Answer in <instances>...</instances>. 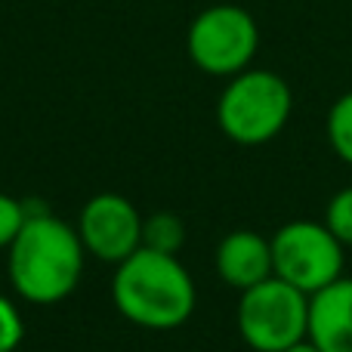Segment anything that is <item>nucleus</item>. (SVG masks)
Segmentation results:
<instances>
[{"mask_svg": "<svg viewBox=\"0 0 352 352\" xmlns=\"http://www.w3.org/2000/svg\"><path fill=\"white\" fill-rule=\"evenodd\" d=\"M309 337L322 352H352V278L309 297Z\"/></svg>", "mask_w": 352, "mask_h": 352, "instance_id": "9", "label": "nucleus"}, {"mask_svg": "<svg viewBox=\"0 0 352 352\" xmlns=\"http://www.w3.org/2000/svg\"><path fill=\"white\" fill-rule=\"evenodd\" d=\"M87 250L78 229L53 213H28L6 248V275L25 303L53 306L72 297L84 275Z\"/></svg>", "mask_w": 352, "mask_h": 352, "instance_id": "1", "label": "nucleus"}, {"mask_svg": "<svg viewBox=\"0 0 352 352\" xmlns=\"http://www.w3.org/2000/svg\"><path fill=\"white\" fill-rule=\"evenodd\" d=\"M272 244V275L306 297L331 287L337 278H343L346 269V248L334 238V232L322 219H291L278 226Z\"/></svg>", "mask_w": 352, "mask_h": 352, "instance_id": "5", "label": "nucleus"}, {"mask_svg": "<svg viewBox=\"0 0 352 352\" xmlns=\"http://www.w3.org/2000/svg\"><path fill=\"white\" fill-rule=\"evenodd\" d=\"M22 337H25L22 312L16 309L12 300H6L3 294H0V352H16Z\"/></svg>", "mask_w": 352, "mask_h": 352, "instance_id": "14", "label": "nucleus"}, {"mask_svg": "<svg viewBox=\"0 0 352 352\" xmlns=\"http://www.w3.org/2000/svg\"><path fill=\"white\" fill-rule=\"evenodd\" d=\"M322 223L334 232V238L343 248H352V186H343L340 192L331 195Z\"/></svg>", "mask_w": 352, "mask_h": 352, "instance_id": "12", "label": "nucleus"}, {"mask_svg": "<svg viewBox=\"0 0 352 352\" xmlns=\"http://www.w3.org/2000/svg\"><path fill=\"white\" fill-rule=\"evenodd\" d=\"M217 272L238 294L272 278V244L254 229H235L217 248Z\"/></svg>", "mask_w": 352, "mask_h": 352, "instance_id": "8", "label": "nucleus"}, {"mask_svg": "<svg viewBox=\"0 0 352 352\" xmlns=\"http://www.w3.org/2000/svg\"><path fill=\"white\" fill-rule=\"evenodd\" d=\"M182 244H186V223L176 213L161 210L142 219V248L176 256Z\"/></svg>", "mask_w": 352, "mask_h": 352, "instance_id": "10", "label": "nucleus"}, {"mask_svg": "<svg viewBox=\"0 0 352 352\" xmlns=\"http://www.w3.org/2000/svg\"><path fill=\"white\" fill-rule=\"evenodd\" d=\"M111 303L130 324L146 331H173L192 318L198 291L179 256L140 248L115 266Z\"/></svg>", "mask_w": 352, "mask_h": 352, "instance_id": "2", "label": "nucleus"}, {"mask_svg": "<svg viewBox=\"0 0 352 352\" xmlns=\"http://www.w3.org/2000/svg\"><path fill=\"white\" fill-rule=\"evenodd\" d=\"M142 213L124 195H93L78 217V235L87 254L118 266L142 248Z\"/></svg>", "mask_w": 352, "mask_h": 352, "instance_id": "7", "label": "nucleus"}, {"mask_svg": "<svg viewBox=\"0 0 352 352\" xmlns=\"http://www.w3.org/2000/svg\"><path fill=\"white\" fill-rule=\"evenodd\" d=\"M25 219H28V207L12 195L0 192V250H6L12 244V238L19 235Z\"/></svg>", "mask_w": 352, "mask_h": 352, "instance_id": "13", "label": "nucleus"}, {"mask_svg": "<svg viewBox=\"0 0 352 352\" xmlns=\"http://www.w3.org/2000/svg\"><path fill=\"white\" fill-rule=\"evenodd\" d=\"M294 93L281 74L269 68H244L226 80L217 99V124L238 146H266L287 127Z\"/></svg>", "mask_w": 352, "mask_h": 352, "instance_id": "3", "label": "nucleus"}, {"mask_svg": "<svg viewBox=\"0 0 352 352\" xmlns=\"http://www.w3.org/2000/svg\"><path fill=\"white\" fill-rule=\"evenodd\" d=\"M324 133H328V146L346 167H352V90L334 99L324 118Z\"/></svg>", "mask_w": 352, "mask_h": 352, "instance_id": "11", "label": "nucleus"}, {"mask_svg": "<svg viewBox=\"0 0 352 352\" xmlns=\"http://www.w3.org/2000/svg\"><path fill=\"white\" fill-rule=\"evenodd\" d=\"M285 352H322V349H318L316 343H312L309 337H306V340H300V343H294V346H287Z\"/></svg>", "mask_w": 352, "mask_h": 352, "instance_id": "15", "label": "nucleus"}, {"mask_svg": "<svg viewBox=\"0 0 352 352\" xmlns=\"http://www.w3.org/2000/svg\"><path fill=\"white\" fill-rule=\"evenodd\" d=\"M235 324L254 352H285L309 334V297L272 275L241 291Z\"/></svg>", "mask_w": 352, "mask_h": 352, "instance_id": "6", "label": "nucleus"}, {"mask_svg": "<svg viewBox=\"0 0 352 352\" xmlns=\"http://www.w3.org/2000/svg\"><path fill=\"white\" fill-rule=\"evenodd\" d=\"M260 50V25L244 6L213 3L188 22L186 53L198 72L210 78H235L254 65Z\"/></svg>", "mask_w": 352, "mask_h": 352, "instance_id": "4", "label": "nucleus"}]
</instances>
